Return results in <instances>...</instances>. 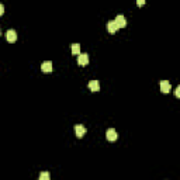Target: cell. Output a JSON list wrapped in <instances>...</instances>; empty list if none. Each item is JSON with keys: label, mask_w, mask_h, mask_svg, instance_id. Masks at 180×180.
<instances>
[{"label": "cell", "mask_w": 180, "mask_h": 180, "mask_svg": "<svg viewBox=\"0 0 180 180\" xmlns=\"http://www.w3.org/2000/svg\"><path fill=\"white\" fill-rule=\"evenodd\" d=\"M114 21H115V24H117L118 28H124V27L127 25V18H125L123 14H118V16L114 18Z\"/></svg>", "instance_id": "6da1fadb"}, {"label": "cell", "mask_w": 180, "mask_h": 180, "mask_svg": "<svg viewBox=\"0 0 180 180\" xmlns=\"http://www.w3.org/2000/svg\"><path fill=\"white\" fill-rule=\"evenodd\" d=\"M77 64L82 65V66H83V65H87L89 64V55L84 52H80L79 57H77Z\"/></svg>", "instance_id": "7a4b0ae2"}, {"label": "cell", "mask_w": 180, "mask_h": 180, "mask_svg": "<svg viewBox=\"0 0 180 180\" xmlns=\"http://www.w3.org/2000/svg\"><path fill=\"white\" fill-rule=\"evenodd\" d=\"M106 137L108 141H115L117 138H118V134H117V131L114 130V128H108L106 132Z\"/></svg>", "instance_id": "3957f363"}, {"label": "cell", "mask_w": 180, "mask_h": 180, "mask_svg": "<svg viewBox=\"0 0 180 180\" xmlns=\"http://www.w3.org/2000/svg\"><path fill=\"white\" fill-rule=\"evenodd\" d=\"M75 132H76L77 138H82L84 134H86V128H84L82 124H77V125H75Z\"/></svg>", "instance_id": "277c9868"}, {"label": "cell", "mask_w": 180, "mask_h": 180, "mask_svg": "<svg viewBox=\"0 0 180 180\" xmlns=\"http://www.w3.org/2000/svg\"><path fill=\"white\" fill-rule=\"evenodd\" d=\"M6 38H7V41H9V42H14V41L17 40V33H16V30H7Z\"/></svg>", "instance_id": "5b68a950"}, {"label": "cell", "mask_w": 180, "mask_h": 180, "mask_svg": "<svg viewBox=\"0 0 180 180\" xmlns=\"http://www.w3.org/2000/svg\"><path fill=\"white\" fill-rule=\"evenodd\" d=\"M170 89H172V86H170L169 80H162V82H160V90H162L163 93H169Z\"/></svg>", "instance_id": "8992f818"}, {"label": "cell", "mask_w": 180, "mask_h": 180, "mask_svg": "<svg viewBox=\"0 0 180 180\" xmlns=\"http://www.w3.org/2000/svg\"><path fill=\"white\" fill-rule=\"evenodd\" d=\"M89 89L92 90V92H99V90H100V83H99V80H90Z\"/></svg>", "instance_id": "52a82bcc"}, {"label": "cell", "mask_w": 180, "mask_h": 180, "mask_svg": "<svg viewBox=\"0 0 180 180\" xmlns=\"http://www.w3.org/2000/svg\"><path fill=\"white\" fill-rule=\"evenodd\" d=\"M107 30H108V33H111V34H114L117 30H118V27H117V24H115V21L114 20H110L108 23H107Z\"/></svg>", "instance_id": "ba28073f"}, {"label": "cell", "mask_w": 180, "mask_h": 180, "mask_svg": "<svg viewBox=\"0 0 180 180\" xmlns=\"http://www.w3.org/2000/svg\"><path fill=\"white\" fill-rule=\"evenodd\" d=\"M41 69H42V72H51V70H52V62H51V61H45V62H42Z\"/></svg>", "instance_id": "9c48e42d"}, {"label": "cell", "mask_w": 180, "mask_h": 180, "mask_svg": "<svg viewBox=\"0 0 180 180\" xmlns=\"http://www.w3.org/2000/svg\"><path fill=\"white\" fill-rule=\"evenodd\" d=\"M72 53H75V55H79L80 53V45L79 44H72Z\"/></svg>", "instance_id": "30bf717a"}, {"label": "cell", "mask_w": 180, "mask_h": 180, "mask_svg": "<svg viewBox=\"0 0 180 180\" xmlns=\"http://www.w3.org/2000/svg\"><path fill=\"white\" fill-rule=\"evenodd\" d=\"M40 180H51V174H49V172H41V174H40Z\"/></svg>", "instance_id": "8fae6325"}, {"label": "cell", "mask_w": 180, "mask_h": 180, "mask_svg": "<svg viewBox=\"0 0 180 180\" xmlns=\"http://www.w3.org/2000/svg\"><path fill=\"white\" fill-rule=\"evenodd\" d=\"M174 94H176V97H180V86L176 87V90H174Z\"/></svg>", "instance_id": "7c38bea8"}, {"label": "cell", "mask_w": 180, "mask_h": 180, "mask_svg": "<svg viewBox=\"0 0 180 180\" xmlns=\"http://www.w3.org/2000/svg\"><path fill=\"white\" fill-rule=\"evenodd\" d=\"M4 13V6L2 3H0V16H2V14Z\"/></svg>", "instance_id": "4fadbf2b"}, {"label": "cell", "mask_w": 180, "mask_h": 180, "mask_svg": "<svg viewBox=\"0 0 180 180\" xmlns=\"http://www.w3.org/2000/svg\"><path fill=\"white\" fill-rule=\"evenodd\" d=\"M137 3H138V6H142V4H143V0H138Z\"/></svg>", "instance_id": "5bb4252c"}, {"label": "cell", "mask_w": 180, "mask_h": 180, "mask_svg": "<svg viewBox=\"0 0 180 180\" xmlns=\"http://www.w3.org/2000/svg\"><path fill=\"white\" fill-rule=\"evenodd\" d=\"M0 34H2V28H0Z\"/></svg>", "instance_id": "9a60e30c"}]
</instances>
